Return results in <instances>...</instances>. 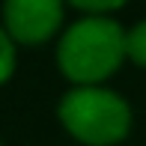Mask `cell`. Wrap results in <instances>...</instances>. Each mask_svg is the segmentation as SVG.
Here are the masks:
<instances>
[{
  "mask_svg": "<svg viewBox=\"0 0 146 146\" xmlns=\"http://www.w3.org/2000/svg\"><path fill=\"white\" fill-rule=\"evenodd\" d=\"M6 33L15 42L36 45L51 36L63 21V3L60 0H9L3 6Z\"/></svg>",
  "mask_w": 146,
  "mask_h": 146,
  "instance_id": "3",
  "label": "cell"
},
{
  "mask_svg": "<svg viewBox=\"0 0 146 146\" xmlns=\"http://www.w3.org/2000/svg\"><path fill=\"white\" fill-rule=\"evenodd\" d=\"M12 69H15V45L9 33L0 30V84L12 75Z\"/></svg>",
  "mask_w": 146,
  "mask_h": 146,
  "instance_id": "5",
  "label": "cell"
},
{
  "mask_svg": "<svg viewBox=\"0 0 146 146\" xmlns=\"http://www.w3.org/2000/svg\"><path fill=\"white\" fill-rule=\"evenodd\" d=\"M125 54H128V33H122L113 18L104 15L78 18L63 33L57 48L63 75L78 81L81 87H96V81L116 72Z\"/></svg>",
  "mask_w": 146,
  "mask_h": 146,
  "instance_id": "1",
  "label": "cell"
},
{
  "mask_svg": "<svg viewBox=\"0 0 146 146\" xmlns=\"http://www.w3.org/2000/svg\"><path fill=\"white\" fill-rule=\"evenodd\" d=\"M128 57L137 66H146V21L134 24L128 30Z\"/></svg>",
  "mask_w": 146,
  "mask_h": 146,
  "instance_id": "4",
  "label": "cell"
},
{
  "mask_svg": "<svg viewBox=\"0 0 146 146\" xmlns=\"http://www.w3.org/2000/svg\"><path fill=\"white\" fill-rule=\"evenodd\" d=\"M60 122L90 146H110L128 134L131 110L113 90L78 87L60 102Z\"/></svg>",
  "mask_w": 146,
  "mask_h": 146,
  "instance_id": "2",
  "label": "cell"
},
{
  "mask_svg": "<svg viewBox=\"0 0 146 146\" xmlns=\"http://www.w3.org/2000/svg\"><path fill=\"white\" fill-rule=\"evenodd\" d=\"M75 9H84V12H90V15H98V12L119 9V0H75Z\"/></svg>",
  "mask_w": 146,
  "mask_h": 146,
  "instance_id": "6",
  "label": "cell"
}]
</instances>
